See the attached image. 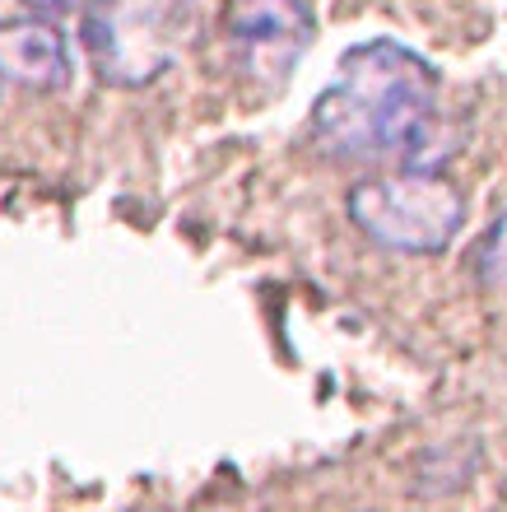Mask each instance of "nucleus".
<instances>
[{
    "mask_svg": "<svg viewBox=\"0 0 507 512\" xmlns=\"http://www.w3.org/2000/svg\"><path fill=\"white\" fill-rule=\"evenodd\" d=\"M438 98L442 80L433 61L396 38H368L340 56L335 80L312 103L307 131L331 159H401L410 168L433 140Z\"/></svg>",
    "mask_w": 507,
    "mask_h": 512,
    "instance_id": "obj_1",
    "label": "nucleus"
},
{
    "mask_svg": "<svg viewBox=\"0 0 507 512\" xmlns=\"http://www.w3.org/2000/svg\"><path fill=\"white\" fill-rule=\"evenodd\" d=\"M349 224L368 243L405 256H438L452 247L466 219V191L442 168L410 163L401 173H377L354 182L345 196Z\"/></svg>",
    "mask_w": 507,
    "mask_h": 512,
    "instance_id": "obj_2",
    "label": "nucleus"
},
{
    "mask_svg": "<svg viewBox=\"0 0 507 512\" xmlns=\"http://www.w3.org/2000/svg\"><path fill=\"white\" fill-rule=\"evenodd\" d=\"M187 10L182 0H103L84 14V47L98 80L117 89H145L173 66Z\"/></svg>",
    "mask_w": 507,
    "mask_h": 512,
    "instance_id": "obj_3",
    "label": "nucleus"
},
{
    "mask_svg": "<svg viewBox=\"0 0 507 512\" xmlns=\"http://www.w3.org/2000/svg\"><path fill=\"white\" fill-rule=\"evenodd\" d=\"M224 38L252 75L284 84L317 38V19L307 0H228Z\"/></svg>",
    "mask_w": 507,
    "mask_h": 512,
    "instance_id": "obj_4",
    "label": "nucleus"
},
{
    "mask_svg": "<svg viewBox=\"0 0 507 512\" xmlns=\"http://www.w3.org/2000/svg\"><path fill=\"white\" fill-rule=\"evenodd\" d=\"M70 70V38L52 19H0V89L61 94Z\"/></svg>",
    "mask_w": 507,
    "mask_h": 512,
    "instance_id": "obj_5",
    "label": "nucleus"
},
{
    "mask_svg": "<svg viewBox=\"0 0 507 512\" xmlns=\"http://www.w3.org/2000/svg\"><path fill=\"white\" fill-rule=\"evenodd\" d=\"M470 266H475V280L494 294H507V210L484 229V238L470 252Z\"/></svg>",
    "mask_w": 507,
    "mask_h": 512,
    "instance_id": "obj_6",
    "label": "nucleus"
},
{
    "mask_svg": "<svg viewBox=\"0 0 507 512\" xmlns=\"http://www.w3.org/2000/svg\"><path fill=\"white\" fill-rule=\"evenodd\" d=\"M19 5H24L28 14H33V19H70V14H89V10H98V5H103V0H19Z\"/></svg>",
    "mask_w": 507,
    "mask_h": 512,
    "instance_id": "obj_7",
    "label": "nucleus"
}]
</instances>
